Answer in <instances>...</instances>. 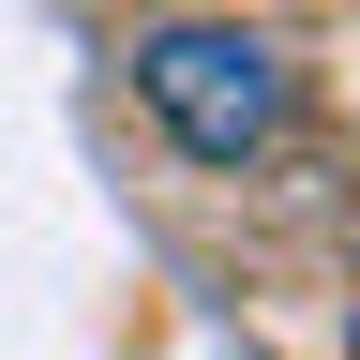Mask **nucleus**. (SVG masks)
Returning <instances> with one entry per match:
<instances>
[{"instance_id":"f03ea898","label":"nucleus","mask_w":360,"mask_h":360,"mask_svg":"<svg viewBox=\"0 0 360 360\" xmlns=\"http://www.w3.org/2000/svg\"><path fill=\"white\" fill-rule=\"evenodd\" d=\"M345 360H360V315H345Z\"/></svg>"},{"instance_id":"f257e3e1","label":"nucleus","mask_w":360,"mask_h":360,"mask_svg":"<svg viewBox=\"0 0 360 360\" xmlns=\"http://www.w3.org/2000/svg\"><path fill=\"white\" fill-rule=\"evenodd\" d=\"M120 60H135V105L165 120L180 165H255V150H285V120H300L285 45L240 30V15H150Z\"/></svg>"}]
</instances>
